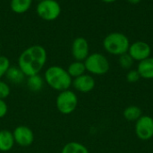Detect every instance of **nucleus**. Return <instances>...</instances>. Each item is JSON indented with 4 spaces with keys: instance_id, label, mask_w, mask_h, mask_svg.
Segmentation results:
<instances>
[{
    "instance_id": "bb28decb",
    "label": "nucleus",
    "mask_w": 153,
    "mask_h": 153,
    "mask_svg": "<svg viewBox=\"0 0 153 153\" xmlns=\"http://www.w3.org/2000/svg\"><path fill=\"white\" fill-rule=\"evenodd\" d=\"M38 2H40V1H42V0H37Z\"/></svg>"
},
{
    "instance_id": "412c9836",
    "label": "nucleus",
    "mask_w": 153,
    "mask_h": 153,
    "mask_svg": "<svg viewBox=\"0 0 153 153\" xmlns=\"http://www.w3.org/2000/svg\"><path fill=\"white\" fill-rule=\"evenodd\" d=\"M11 67V62L6 56L0 55V79L5 76L8 69Z\"/></svg>"
},
{
    "instance_id": "f8f14e48",
    "label": "nucleus",
    "mask_w": 153,
    "mask_h": 153,
    "mask_svg": "<svg viewBox=\"0 0 153 153\" xmlns=\"http://www.w3.org/2000/svg\"><path fill=\"white\" fill-rule=\"evenodd\" d=\"M14 144L13 132L6 129L0 130V151L7 152L13 149Z\"/></svg>"
},
{
    "instance_id": "4468645a",
    "label": "nucleus",
    "mask_w": 153,
    "mask_h": 153,
    "mask_svg": "<svg viewBox=\"0 0 153 153\" xmlns=\"http://www.w3.org/2000/svg\"><path fill=\"white\" fill-rule=\"evenodd\" d=\"M32 1L33 0H11L10 8L14 14H22L31 7Z\"/></svg>"
},
{
    "instance_id": "9d476101",
    "label": "nucleus",
    "mask_w": 153,
    "mask_h": 153,
    "mask_svg": "<svg viewBox=\"0 0 153 153\" xmlns=\"http://www.w3.org/2000/svg\"><path fill=\"white\" fill-rule=\"evenodd\" d=\"M71 52L75 60L84 61L90 55V45L84 37H77L73 41Z\"/></svg>"
},
{
    "instance_id": "20e7f679",
    "label": "nucleus",
    "mask_w": 153,
    "mask_h": 153,
    "mask_svg": "<svg viewBox=\"0 0 153 153\" xmlns=\"http://www.w3.org/2000/svg\"><path fill=\"white\" fill-rule=\"evenodd\" d=\"M83 62L86 68V71H88L91 75H105L106 73H108L110 68L109 61L107 57L99 52L90 54Z\"/></svg>"
},
{
    "instance_id": "f3484780",
    "label": "nucleus",
    "mask_w": 153,
    "mask_h": 153,
    "mask_svg": "<svg viewBox=\"0 0 153 153\" xmlns=\"http://www.w3.org/2000/svg\"><path fill=\"white\" fill-rule=\"evenodd\" d=\"M44 83H45L44 78L39 74L27 77V80H26L27 87L32 92L40 91L44 87Z\"/></svg>"
},
{
    "instance_id": "aec40b11",
    "label": "nucleus",
    "mask_w": 153,
    "mask_h": 153,
    "mask_svg": "<svg viewBox=\"0 0 153 153\" xmlns=\"http://www.w3.org/2000/svg\"><path fill=\"white\" fill-rule=\"evenodd\" d=\"M134 60L133 58L128 54V52L125 53V54H122L119 56V59H118V62H119V65L121 66L122 69H130L132 68V66L134 65Z\"/></svg>"
},
{
    "instance_id": "9b49d317",
    "label": "nucleus",
    "mask_w": 153,
    "mask_h": 153,
    "mask_svg": "<svg viewBox=\"0 0 153 153\" xmlns=\"http://www.w3.org/2000/svg\"><path fill=\"white\" fill-rule=\"evenodd\" d=\"M72 86L81 93H89L95 87V79L90 74H83L73 79Z\"/></svg>"
},
{
    "instance_id": "4be33fe9",
    "label": "nucleus",
    "mask_w": 153,
    "mask_h": 153,
    "mask_svg": "<svg viewBox=\"0 0 153 153\" xmlns=\"http://www.w3.org/2000/svg\"><path fill=\"white\" fill-rule=\"evenodd\" d=\"M11 88L7 82L0 79V99L4 100L10 96Z\"/></svg>"
},
{
    "instance_id": "393cba45",
    "label": "nucleus",
    "mask_w": 153,
    "mask_h": 153,
    "mask_svg": "<svg viewBox=\"0 0 153 153\" xmlns=\"http://www.w3.org/2000/svg\"><path fill=\"white\" fill-rule=\"evenodd\" d=\"M127 1L132 5H136V4H139L142 0H127Z\"/></svg>"
},
{
    "instance_id": "b1692460",
    "label": "nucleus",
    "mask_w": 153,
    "mask_h": 153,
    "mask_svg": "<svg viewBox=\"0 0 153 153\" xmlns=\"http://www.w3.org/2000/svg\"><path fill=\"white\" fill-rule=\"evenodd\" d=\"M8 113V106L6 102L3 99H0V119L4 118Z\"/></svg>"
},
{
    "instance_id": "7ed1b4c3",
    "label": "nucleus",
    "mask_w": 153,
    "mask_h": 153,
    "mask_svg": "<svg viewBox=\"0 0 153 153\" xmlns=\"http://www.w3.org/2000/svg\"><path fill=\"white\" fill-rule=\"evenodd\" d=\"M130 41L128 37L118 32L108 33L103 40V47L107 52L112 55L120 56L128 52Z\"/></svg>"
},
{
    "instance_id": "a878e982",
    "label": "nucleus",
    "mask_w": 153,
    "mask_h": 153,
    "mask_svg": "<svg viewBox=\"0 0 153 153\" xmlns=\"http://www.w3.org/2000/svg\"><path fill=\"white\" fill-rule=\"evenodd\" d=\"M104 3H108V4H109V3H114V2H116V1H117V0H102Z\"/></svg>"
},
{
    "instance_id": "39448f33",
    "label": "nucleus",
    "mask_w": 153,
    "mask_h": 153,
    "mask_svg": "<svg viewBox=\"0 0 153 153\" xmlns=\"http://www.w3.org/2000/svg\"><path fill=\"white\" fill-rule=\"evenodd\" d=\"M56 106L62 115H70L77 108L78 96L71 89L59 92L56 99Z\"/></svg>"
},
{
    "instance_id": "6ab92c4d",
    "label": "nucleus",
    "mask_w": 153,
    "mask_h": 153,
    "mask_svg": "<svg viewBox=\"0 0 153 153\" xmlns=\"http://www.w3.org/2000/svg\"><path fill=\"white\" fill-rule=\"evenodd\" d=\"M123 115H124V117L127 121H130V122L135 121L136 122L143 115V113H142V110L139 106H130L124 110Z\"/></svg>"
},
{
    "instance_id": "1a4fd4ad",
    "label": "nucleus",
    "mask_w": 153,
    "mask_h": 153,
    "mask_svg": "<svg viewBox=\"0 0 153 153\" xmlns=\"http://www.w3.org/2000/svg\"><path fill=\"white\" fill-rule=\"evenodd\" d=\"M152 48L151 46L143 41H137L130 44L128 49V54L133 58L134 60L143 61L151 57Z\"/></svg>"
},
{
    "instance_id": "6e6552de",
    "label": "nucleus",
    "mask_w": 153,
    "mask_h": 153,
    "mask_svg": "<svg viewBox=\"0 0 153 153\" xmlns=\"http://www.w3.org/2000/svg\"><path fill=\"white\" fill-rule=\"evenodd\" d=\"M13 135L15 144L20 147H29L34 142V133L32 130L25 125H19L13 131Z\"/></svg>"
},
{
    "instance_id": "dca6fc26",
    "label": "nucleus",
    "mask_w": 153,
    "mask_h": 153,
    "mask_svg": "<svg viewBox=\"0 0 153 153\" xmlns=\"http://www.w3.org/2000/svg\"><path fill=\"white\" fill-rule=\"evenodd\" d=\"M66 70L73 79L86 73V68H85L84 62L78 61V60H74V62L70 63Z\"/></svg>"
},
{
    "instance_id": "a211bd4d",
    "label": "nucleus",
    "mask_w": 153,
    "mask_h": 153,
    "mask_svg": "<svg viewBox=\"0 0 153 153\" xmlns=\"http://www.w3.org/2000/svg\"><path fill=\"white\" fill-rule=\"evenodd\" d=\"M61 153H90L85 145L77 142H70L63 148Z\"/></svg>"
},
{
    "instance_id": "2eb2a0df",
    "label": "nucleus",
    "mask_w": 153,
    "mask_h": 153,
    "mask_svg": "<svg viewBox=\"0 0 153 153\" xmlns=\"http://www.w3.org/2000/svg\"><path fill=\"white\" fill-rule=\"evenodd\" d=\"M5 77H6L7 80L13 84H20L26 78L25 75L22 73V71L19 69L18 66H11L8 69V70L5 74Z\"/></svg>"
},
{
    "instance_id": "f257e3e1",
    "label": "nucleus",
    "mask_w": 153,
    "mask_h": 153,
    "mask_svg": "<svg viewBox=\"0 0 153 153\" xmlns=\"http://www.w3.org/2000/svg\"><path fill=\"white\" fill-rule=\"evenodd\" d=\"M47 60L46 49L39 44H35L22 51L18 57L17 66L27 78L39 74L46 65Z\"/></svg>"
},
{
    "instance_id": "0eeeda50",
    "label": "nucleus",
    "mask_w": 153,
    "mask_h": 153,
    "mask_svg": "<svg viewBox=\"0 0 153 153\" xmlns=\"http://www.w3.org/2000/svg\"><path fill=\"white\" fill-rule=\"evenodd\" d=\"M136 136L142 141H148L153 137V118L150 115H142L135 124Z\"/></svg>"
},
{
    "instance_id": "f03ea898",
    "label": "nucleus",
    "mask_w": 153,
    "mask_h": 153,
    "mask_svg": "<svg viewBox=\"0 0 153 153\" xmlns=\"http://www.w3.org/2000/svg\"><path fill=\"white\" fill-rule=\"evenodd\" d=\"M43 78L48 87L58 92L70 89L73 83V78L70 77L67 70L57 65L48 67L44 72Z\"/></svg>"
},
{
    "instance_id": "ddd939ff",
    "label": "nucleus",
    "mask_w": 153,
    "mask_h": 153,
    "mask_svg": "<svg viewBox=\"0 0 153 153\" xmlns=\"http://www.w3.org/2000/svg\"><path fill=\"white\" fill-rule=\"evenodd\" d=\"M141 78L145 79H153V58L150 57L143 61H140L137 67Z\"/></svg>"
},
{
    "instance_id": "5701e85b",
    "label": "nucleus",
    "mask_w": 153,
    "mask_h": 153,
    "mask_svg": "<svg viewBox=\"0 0 153 153\" xmlns=\"http://www.w3.org/2000/svg\"><path fill=\"white\" fill-rule=\"evenodd\" d=\"M140 78H141V76L139 72L137 71V69H131L126 74V80L129 83H136L140 80Z\"/></svg>"
},
{
    "instance_id": "423d86ee",
    "label": "nucleus",
    "mask_w": 153,
    "mask_h": 153,
    "mask_svg": "<svg viewBox=\"0 0 153 153\" xmlns=\"http://www.w3.org/2000/svg\"><path fill=\"white\" fill-rule=\"evenodd\" d=\"M36 12L42 20L51 22L61 14V5L56 0H42L38 3Z\"/></svg>"
}]
</instances>
